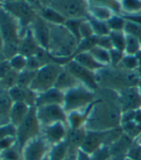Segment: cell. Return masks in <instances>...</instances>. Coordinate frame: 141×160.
<instances>
[{"label":"cell","mask_w":141,"mask_h":160,"mask_svg":"<svg viewBox=\"0 0 141 160\" xmlns=\"http://www.w3.org/2000/svg\"><path fill=\"white\" fill-rule=\"evenodd\" d=\"M108 37L112 48L124 52L126 43V33L124 31H110Z\"/></svg>","instance_id":"32"},{"label":"cell","mask_w":141,"mask_h":160,"mask_svg":"<svg viewBox=\"0 0 141 160\" xmlns=\"http://www.w3.org/2000/svg\"><path fill=\"white\" fill-rule=\"evenodd\" d=\"M120 128L126 136L134 141L141 133V109L122 112Z\"/></svg>","instance_id":"12"},{"label":"cell","mask_w":141,"mask_h":160,"mask_svg":"<svg viewBox=\"0 0 141 160\" xmlns=\"http://www.w3.org/2000/svg\"><path fill=\"white\" fill-rule=\"evenodd\" d=\"M137 86L139 87V89L141 90V77H140V79H139V82H138V83H137Z\"/></svg>","instance_id":"54"},{"label":"cell","mask_w":141,"mask_h":160,"mask_svg":"<svg viewBox=\"0 0 141 160\" xmlns=\"http://www.w3.org/2000/svg\"><path fill=\"white\" fill-rule=\"evenodd\" d=\"M63 68V64L55 62L43 65L37 71L30 88L37 94L53 88V87H55L56 82H57Z\"/></svg>","instance_id":"6"},{"label":"cell","mask_w":141,"mask_h":160,"mask_svg":"<svg viewBox=\"0 0 141 160\" xmlns=\"http://www.w3.org/2000/svg\"><path fill=\"white\" fill-rule=\"evenodd\" d=\"M37 116L41 127H46L59 122L67 124V113L61 105H51L36 108Z\"/></svg>","instance_id":"10"},{"label":"cell","mask_w":141,"mask_h":160,"mask_svg":"<svg viewBox=\"0 0 141 160\" xmlns=\"http://www.w3.org/2000/svg\"><path fill=\"white\" fill-rule=\"evenodd\" d=\"M48 7L59 12L66 20L83 19L88 17V0H50Z\"/></svg>","instance_id":"7"},{"label":"cell","mask_w":141,"mask_h":160,"mask_svg":"<svg viewBox=\"0 0 141 160\" xmlns=\"http://www.w3.org/2000/svg\"><path fill=\"white\" fill-rule=\"evenodd\" d=\"M108 132H92L87 130V134L80 148L81 151L88 154H92L97 150L103 146H107L108 142Z\"/></svg>","instance_id":"16"},{"label":"cell","mask_w":141,"mask_h":160,"mask_svg":"<svg viewBox=\"0 0 141 160\" xmlns=\"http://www.w3.org/2000/svg\"><path fill=\"white\" fill-rule=\"evenodd\" d=\"M125 56V53L116 49L112 48L109 50V58H110V65L109 66H113L116 67L120 64L121 61L123 60V58Z\"/></svg>","instance_id":"42"},{"label":"cell","mask_w":141,"mask_h":160,"mask_svg":"<svg viewBox=\"0 0 141 160\" xmlns=\"http://www.w3.org/2000/svg\"><path fill=\"white\" fill-rule=\"evenodd\" d=\"M0 160H1V157H0Z\"/></svg>","instance_id":"59"},{"label":"cell","mask_w":141,"mask_h":160,"mask_svg":"<svg viewBox=\"0 0 141 160\" xmlns=\"http://www.w3.org/2000/svg\"><path fill=\"white\" fill-rule=\"evenodd\" d=\"M89 6H103L113 11L115 13H120V3L117 0H88Z\"/></svg>","instance_id":"35"},{"label":"cell","mask_w":141,"mask_h":160,"mask_svg":"<svg viewBox=\"0 0 141 160\" xmlns=\"http://www.w3.org/2000/svg\"><path fill=\"white\" fill-rule=\"evenodd\" d=\"M115 12L110 9L103 6H89L88 8V17L96 18L98 20L108 21Z\"/></svg>","instance_id":"26"},{"label":"cell","mask_w":141,"mask_h":160,"mask_svg":"<svg viewBox=\"0 0 141 160\" xmlns=\"http://www.w3.org/2000/svg\"><path fill=\"white\" fill-rule=\"evenodd\" d=\"M69 154V147H68V143L67 140L54 145L51 147L47 160H65L66 157Z\"/></svg>","instance_id":"24"},{"label":"cell","mask_w":141,"mask_h":160,"mask_svg":"<svg viewBox=\"0 0 141 160\" xmlns=\"http://www.w3.org/2000/svg\"><path fill=\"white\" fill-rule=\"evenodd\" d=\"M3 2H4V0H0V3H1V4H2Z\"/></svg>","instance_id":"56"},{"label":"cell","mask_w":141,"mask_h":160,"mask_svg":"<svg viewBox=\"0 0 141 160\" xmlns=\"http://www.w3.org/2000/svg\"><path fill=\"white\" fill-rule=\"evenodd\" d=\"M11 70H13V69H12L8 60H3L0 62V78H2L3 76L8 74Z\"/></svg>","instance_id":"47"},{"label":"cell","mask_w":141,"mask_h":160,"mask_svg":"<svg viewBox=\"0 0 141 160\" xmlns=\"http://www.w3.org/2000/svg\"><path fill=\"white\" fill-rule=\"evenodd\" d=\"M80 84L81 83L79 82V81L63 65V68L58 77L57 82H56L55 87L63 92H66L67 90L73 88V87H76Z\"/></svg>","instance_id":"20"},{"label":"cell","mask_w":141,"mask_h":160,"mask_svg":"<svg viewBox=\"0 0 141 160\" xmlns=\"http://www.w3.org/2000/svg\"><path fill=\"white\" fill-rule=\"evenodd\" d=\"M89 109L81 110V111H72L67 113V126L69 130H76L82 128H84L86 122L88 117Z\"/></svg>","instance_id":"21"},{"label":"cell","mask_w":141,"mask_h":160,"mask_svg":"<svg viewBox=\"0 0 141 160\" xmlns=\"http://www.w3.org/2000/svg\"><path fill=\"white\" fill-rule=\"evenodd\" d=\"M1 6H2V4H1V3H0V7H1Z\"/></svg>","instance_id":"58"},{"label":"cell","mask_w":141,"mask_h":160,"mask_svg":"<svg viewBox=\"0 0 141 160\" xmlns=\"http://www.w3.org/2000/svg\"><path fill=\"white\" fill-rule=\"evenodd\" d=\"M121 116L122 110L117 91L99 88L90 107L84 128L92 132H108L120 127Z\"/></svg>","instance_id":"1"},{"label":"cell","mask_w":141,"mask_h":160,"mask_svg":"<svg viewBox=\"0 0 141 160\" xmlns=\"http://www.w3.org/2000/svg\"><path fill=\"white\" fill-rule=\"evenodd\" d=\"M94 59L104 67L110 65V58H109V50H107L103 47L95 45L88 51Z\"/></svg>","instance_id":"27"},{"label":"cell","mask_w":141,"mask_h":160,"mask_svg":"<svg viewBox=\"0 0 141 160\" xmlns=\"http://www.w3.org/2000/svg\"><path fill=\"white\" fill-rule=\"evenodd\" d=\"M41 133V125L37 116L36 107H32L28 112L25 119L21 124L17 127V145L20 151L24 148L25 145L38 137Z\"/></svg>","instance_id":"8"},{"label":"cell","mask_w":141,"mask_h":160,"mask_svg":"<svg viewBox=\"0 0 141 160\" xmlns=\"http://www.w3.org/2000/svg\"><path fill=\"white\" fill-rule=\"evenodd\" d=\"M79 33H80L81 40L94 37V33H93V30H92L91 24L88 21V18L81 20L80 26H79Z\"/></svg>","instance_id":"39"},{"label":"cell","mask_w":141,"mask_h":160,"mask_svg":"<svg viewBox=\"0 0 141 160\" xmlns=\"http://www.w3.org/2000/svg\"><path fill=\"white\" fill-rule=\"evenodd\" d=\"M40 49L41 47L38 45V41L33 36L31 29L28 28V30L26 31L25 35L22 37L20 40L19 47H18V54L26 58H29V57L36 56Z\"/></svg>","instance_id":"19"},{"label":"cell","mask_w":141,"mask_h":160,"mask_svg":"<svg viewBox=\"0 0 141 160\" xmlns=\"http://www.w3.org/2000/svg\"><path fill=\"white\" fill-rule=\"evenodd\" d=\"M40 2L43 7H48V5L50 3V0H40Z\"/></svg>","instance_id":"52"},{"label":"cell","mask_w":141,"mask_h":160,"mask_svg":"<svg viewBox=\"0 0 141 160\" xmlns=\"http://www.w3.org/2000/svg\"><path fill=\"white\" fill-rule=\"evenodd\" d=\"M48 26L49 41L47 52L53 58L54 62H57L56 60H72L79 45L76 37L64 24L48 23Z\"/></svg>","instance_id":"2"},{"label":"cell","mask_w":141,"mask_h":160,"mask_svg":"<svg viewBox=\"0 0 141 160\" xmlns=\"http://www.w3.org/2000/svg\"><path fill=\"white\" fill-rule=\"evenodd\" d=\"M122 16L124 17V18L127 21L132 22L133 24H136L138 26H141V12H138V13H131V14H122Z\"/></svg>","instance_id":"46"},{"label":"cell","mask_w":141,"mask_h":160,"mask_svg":"<svg viewBox=\"0 0 141 160\" xmlns=\"http://www.w3.org/2000/svg\"><path fill=\"white\" fill-rule=\"evenodd\" d=\"M13 102L10 97L9 91L0 88V115L10 117V112Z\"/></svg>","instance_id":"29"},{"label":"cell","mask_w":141,"mask_h":160,"mask_svg":"<svg viewBox=\"0 0 141 160\" xmlns=\"http://www.w3.org/2000/svg\"><path fill=\"white\" fill-rule=\"evenodd\" d=\"M18 73L15 70H11L8 74L0 78V88L5 90H10L13 86L18 85Z\"/></svg>","instance_id":"33"},{"label":"cell","mask_w":141,"mask_h":160,"mask_svg":"<svg viewBox=\"0 0 141 160\" xmlns=\"http://www.w3.org/2000/svg\"><path fill=\"white\" fill-rule=\"evenodd\" d=\"M96 92L83 84L73 87L64 92L63 107L66 113L88 109L95 101Z\"/></svg>","instance_id":"5"},{"label":"cell","mask_w":141,"mask_h":160,"mask_svg":"<svg viewBox=\"0 0 141 160\" xmlns=\"http://www.w3.org/2000/svg\"><path fill=\"white\" fill-rule=\"evenodd\" d=\"M73 60L83 67L87 68L92 72H95V73H97L98 71H100L101 69L104 68V66L98 62L89 52H83V53L76 54L73 57Z\"/></svg>","instance_id":"22"},{"label":"cell","mask_w":141,"mask_h":160,"mask_svg":"<svg viewBox=\"0 0 141 160\" xmlns=\"http://www.w3.org/2000/svg\"><path fill=\"white\" fill-rule=\"evenodd\" d=\"M35 37L36 40L38 41V45L47 51L48 41H49V26L48 23L39 16L36 18V20L31 24L29 27Z\"/></svg>","instance_id":"17"},{"label":"cell","mask_w":141,"mask_h":160,"mask_svg":"<svg viewBox=\"0 0 141 160\" xmlns=\"http://www.w3.org/2000/svg\"><path fill=\"white\" fill-rule=\"evenodd\" d=\"M10 62V65L12 67L13 70H15L18 73H20L21 71L26 69V65H27V58L20 55V54H17L16 56H13V58H11L10 60H8Z\"/></svg>","instance_id":"38"},{"label":"cell","mask_w":141,"mask_h":160,"mask_svg":"<svg viewBox=\"0 0 141 160\" xmlns=\"http://www.w3.org/2000/svg\"><path fill=\"white\" fill-rule=\"evenodd\" d=\"M99 88H108L118 91L124 87L137 85L139 75L136 71H128L120 66H107L96 73Z\"/></svg>","instance_id":"4"},{"label":"cell","mask_w":141,"mask_h":160,"mask_svg":"<svg viewBox=\"0 0 141 160\" xmlns=\"http://www.w3.org/2000/svg\"><path fill=\"white\" fill-rule=\"evenodd\" d=\"M25 33L18 19L2 6L0 7V34L4 42L2 55L5 60L18 54L19 43Z\"/></svg>","instance_id":"3"},{"label":"cell","mask_w":141,"mask_h":160,"mask_svg":"<svg viewBox=\"0 0 141 160\" xmlns=\"http://www.w3.org/2000/svg\"><path fill=\"white\" fill-rule=\"evenodd\" d=\"M117 1H118V2L120 3V1H122V0H117Z\"/></svg>","instance_id":"57"},{"label":"cell","mask_w":141,"mask_h":160,"mask_svg":"<svg viewBox=\"0 0 141 160\" xmlns=\"http://www.w3.org/2000/svg\"><path fill=\"white\" fill-rule=\"evenodd\" d=\"M110 158V151L109 147L103 146L99 150H97L95 152L90 154L91 160H109Z\"/></svg>","instance_id":"41"},{"label":"cell","mask_w":141,"mask_h":160,"mask_svg":"<svg viewBox=\"0 0 141 160\" xmlns=\"http://www.w3.org/2000/svg\"><path fill=\"white\" fill-rule=\"evenodd\" d=\"M64 66L70 71V73L79 81V82L81 84L88 87V88H90L94 91H97L99 89L95 72H92L87 68L83 67L77 62H75L73 59L67 62L64 64Z\"/></svg>","instance_id":"13"},{"label":"cell","mask_w":141,"mask_h":160,"mask_svg":"<svg viewBox=\"0 0 141 160\" xmlns=\"http://www.w3.org/2000/svg\"><path fill=\"white\" fill-rule=\"evenodd\" d=\"M88 21L91 24L92 30L95 37H106L108 36L110 33V30L108 26V23L106 21L98 20L96 18H93L91 17H88Z\"/></svg>","instance_id":"30"},{"label":"cell","mask_w":141,"mask_h":160,"mask_svg":"<svg viewBox=\"0 0 141 160\" xmlns=\"http://www.w3.org/2000/svg\"><path fill=\"white\" fill-rule=\"evenodd\" d=\"M124 160H133V159H132V158H130V157H128V156H126Z\"/></svg>","instance_id":"55"},{"label":"cell","mask_w":141,"mask_h":160,"mask_svg":"<svg viewBox=\"0 0 141 160\" xmlns=\"http://www.w3.org/2000/svg\"><path fill=\"white\" fill-rule=\"evenodd\" d=\"M68 133H69V128L67 124L59 122L46 127H41L40 135L52 147L54 145H57L65 141L67 139Z\"/></svg>","instance_id":"15"},{"label":"cell","mask_w":141,"mask_h":160,"mask_svg":"<svg viewBox=\"0 0 141 160\" xmlns=\"http://www.w3.org/2000/svg\"><path fill=\"white\" fill-rule=\"evenodd\" d=\"M121 14L141 12V0H122L120 1Z\"/></svg>","instance_id":"31"},{"label":"cell","mask_w":141,"mask_h":160,"mask_svg":"<svg viewBox=\"0 0 141 160\" xmlns=\"http://www.w3.org/2000/svg\"><path fill=\"white\" fill-rule=\"evenodd\" d=\"M139 52H141V42L140 39L134 36L126 34V43H125V55L136 56Z\"/></svg>","instance_id":"28"},{"label":"cell","mask_w":141,"mask_h":160,"mask_svg":"<svg viewBox=\"0 0 141 160\" xmlns=\"http://www.w3.org/2000/svg\"><path fill=\"white\" fill-rule=\"evenodd\" d=\"M140 109H141V108H140Z\"/></svg>","instance_id":"60"},{"label":"cell","mask_w":141,"mask_h":160,"mask_svg":"<svg viewBox=\"0 0 141 160\" xmlns=\"http://www.w3.org/2000/svg\"><path fill=\"white\" fill-rule=\"evenodd\" d=\"M17 135V128L12 125H6L3 127H0V140L8 137V136H16Z\"/></svg>","instance_id":"45"},{"label":"cell","mask_w":141,"mask_h":160,"mask_svg":"<svg viewBox=\"0 0 141 160\" xmlns=\"http://www.w3.org/2000/svg\"><path fill=\"white\" fill-rule=\"evenodd\" d=\"M136 145H139V146H141V133L136 137V139L133 141Z\"/></svg>","instance_id":"51"},{"label":"cell","mask_w":141,"mask_h":160,"mask_svg":"<svg viewBox=\"0 0 141 160\" xmlns=\"http://www.w3.org/2000/svg\"><path fill=\"white\" fill-rule=\"evenodd\" d=\"M38 16L43 18L46 22L52 24H64L66 19L62 17L59 12L49 7H43L38 12Z\"/></svg>","instance_id":"25"},{"label":"cell","mask_w":141,"mask_h":160,"mask_svg":"<svg viewBox=\"0 0 141 160\" xmlns=\"http://www.w3.org/2000/svg\"><path fill=\"white\" fill-rule=\"evenodd\" d=\"M31 108L32 107H29L25 103H20V102H18V103H13L11 112H10L11 124L13 125L16 128L18 127L21 124V122L25 119Z\"/></svg>","instance_id":"23"},{"label":"cell","mask_w":141,"mask_h":160,"mask_svg":"<svg viewBox=\"0 0 141 160\" xmlns=\"http://www.w3.org/2000/svg\"><path fill=\"white\" fill-rule=\"evenodd\" d=\"M65 160H76V153H69Z\"/></svg>","instance_id":"49"},{"label":"cell","mask_w":141,"mask_h":160,"mask_svg":"<svg viewBox=\"0 0 141 160\" xmlns=\"http://www.w3.org/2000/svg\"><path fill=\"white\" fill-rule=\"evenodd\" d=\"M2 7L18 19L24 31L28 30L38 16L37 10L26 0L5 2L2 4Z\"/></svg>","instance_id":"9"},{"label":"cell","mask_w":141,"mask_h":160,"mask_svg":"<svg viewBox=\"0 0 141 160\" xmlns=\"http://www.w3.org/2000/svg\"><path fill=\"white\" fill-rule=\"evenodd\" d=\"M108 26L110 31H124L126 26V19L120 13H114L108 21Z\"/></svg>","instance_id":"34"},{"label":"cell","mask_w":141,"mask_h":160,"mask_svg":"<svg viewBox=\"0 0 141 160\" xmlns=\"http://www.w3.org/2000/svg\"><path fill=\"white\" fill-rule=\"evenodd\" d=\"M118 66L128 71H137L140 66V63L136 56L125 55Z\"/></svg>","instance_id":"36"},{"label":"cell","mask_w":141,"mask_h":160,"mask_svg":"<svg viewBox=\"0 0 141 160\" xmlns=\"http://www.w3.org/2000/svg\"><path fill=\"white\" fill-rule=\"evenodd\" d=\"M117 94L122 112L141 108V90L137 85L124 87Z\"/></svg>","instance_id":"14"},{"label":"cell","mask_w":141,"mask_h":160,"mask_svg":"<svg viewBox=\"0 0 141 160\" xmlns=\"http://www.w3.org/2000/svg\"><path fill=\"white\" fill-rule=\"evenodd\" d=\"M76 160H91L90 155L79 150L76 153Z\"/></svg>","instance_id":"48"},{"label":"cell","mask_w":141,"mask_h":160,"mask_svg":"<svg viewBox=\"0 0 141 160\" xmlns=\"http://www.w3.org/2000/svg\"><path fill=\"white\" fill-rule=\"evenodd\" d=\"M42 66H43V63L41 62V61L38 59L37 56H33V57L27 58V65H26V69L27 70L37 72Z\"/></svg>","instance_id":"44"},{"label":"cell","mask_w":141,"mask_h":160,"mask_svg":"<svg viewBox=\"0 0 141 160\" xmlns=\"http://www.w3.org/2000/svg\"><path fill=\"white\" fill-rule=\"evenodd\" d=\"M125 158H120V157H113V156H110L109 160H124Z\"/></svg>","instance_id":"53"},{"label":"cell","mask_w":141,"mask_h":160,"mask_svg":"<svg viewBox=\"0 0 141 160\" xmlns=\"http://www.w3.org/2000/svg\"><path fill=\"white\" fill-rule=\"evenodd\" d=\"M36 73L37 72H35V71H30L27 69L21 71L20 73H18V85H19L21 87H26V88L30 87L35 79Z\"/></svg>","instance_id":"37"},{"label":"cell","mask_w":141,"mask_h":160,"mask_svg":"<svg viewBox=\"0 0 141 160\" xmlns=\"http://www.w3.org/2000/svg\"><path fill=\"white\" fill-rule=\"evenodd\" d=\"M17 145L16 136H8L0 140V154Z\"/></svg>","instance_id":"43"},{"label":"cell","mask_w":141,"mask_h":160,"mask_svg":"<svg viewBox=\"0 0 141 160\" xmlns=\"http://www.w3.org/2000/svg\"><path fill=\"white\" fill-rule=\"evenodd\" d=\"M64 100V92L59 90L56 87L38 94L36 100V108L43 107V106H51V105H63Z\"/></svg>","instance_id":"18"},{"label":"cell","mask_w":141,"mask_h":160,"mask_svg":"<svg viewBox=\"0 0 141 160\" xmlns=\"http://www.w3.org/2000/svg\"><path fill=\"white\" fill-rule=\"evenodd\" d=\"M3 46H4V42H3L2 37H1V34H0V54H2V51H3Z\"/></svg>","instance_id":"50"},{"label":"cell","mask_w":141,"mask_h":160,"mask_svg":"<svg viewBox=\"0 0 141 160\" xmlns=\"http://www.w3.org/2000/svg\"><path fill=\"white\" fill-rule=\"evenodd\" d=\"M51 146L45 139L39 135L38 137L28 142L22 149L23 160H45L48 156Z\"/></svg>","instance_id":"11"},{"label":"cell","mask_w":141,"mask_h":160,"mask_svg":"<svg viewBox=\"0 0 141 160\" xmlns=\"http://www.w3.org/2000/svg\"><path fill=\"white\" fill-rule=\"evenodd\" d=\"M0 157H1V160H23L22 152L18 147V145L2 152L0 154Z\"/></svg>","instance_id":"40"}]
</instances>
